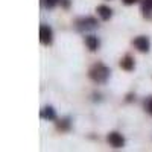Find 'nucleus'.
I'll list each match as a JSON object with an SVG mask.
<instances>
[{"mask_svg":"<svg viewBox=\"0 0 152 152\" xmlns=\"http://www.w3.org/2000/svg\"><path fill=\"white\" fill-rule=\"evenodd\" d=\"M97 12H99V15H100V18H102V20H108L111 17V9L108 6H105V5L97 6Z\"/></svg>","mask_w":152,"mask_h":152,"instance_id":"nucleus-8","label":"nucleus"},{"mask_svg":"<svg viewBox=\"0 0 152 152\" xmlns=\"http://www.w3.org/2000/svg\"><path fill=\"white\" fill-rule=\"evenodd\" d=\"M146 110L152 114V99H149V100H148V104H146Z\"/></svg>","mask_w":152,"mask_h":152,"instance_id":"nucleus-12","label":"nucleus"},{"mask_svg":"<svg viewBox=\"0 0 152 152\" xmlns=\"http://www.w3.org/2000/svg\"><path fill=\"white\" fill-rule=\"evenodd\" d=\"M110 76V69L105 67L104 64H94L91 69H90V78L96 82H105Z\"/></svg>","mask_w":152,"mask_h":152,"instance_id":"nucleus-1","label":"nucleus"},{"mask_svg":"<svg viewBox=\"0 0 152 152\" xmlns=\"http://www.w3.org/2000/svg\"><path fill=\"white\" fill-rule=\"evenodd\" d=\"M134 46L140 50V52H148L149 50V40L146 37H137L134 40Z\"/></svg>","mask_w":152,"mask_h":152,"instance_id":"nucleus-5","label":"nucleus"},{"mask_svg":"<svg viewBox=\"0 0 152 152\" xmlns=\"http://www.w3.org/2000/svg\"><path fill=\"white\" fill-rule=\"evenodd\" d=\"M97 26V21L93 18V17H85V18H81L78 21V29L79 31H88V29H94Z\"/></svg>","mask_w":152,"mask_h":152,"instance_id":"nucleus-2","label":"nucleus"},{"mask_svg":"<svg viewBox=\"0 0 152 152\" xmlns=\"http://www.w3.org/2000/svg\"><path fill=\"white\" fill-rule=\"evenodd\" d=\"M52 29H50L49 26H46V24H41V28H40V41L43 44H50L52 43Z\"/></svg>","mask_w":152,"mask_h":152,"instance_id":"nucleus-3","label":"nucleus"},{"mask_svg":"<svg viewBox=\"0 0 152 152\" xmlns=\"http://www.w3.org/2000/svg\"><path fill=\"white\" fill-rule=\"evenodd\" d=\"M120 67H122L123 70H128V72L132 70V69H134V59H132L129 55L125 56V58L120 61Z\"/></svg>","mask_w":152,"mask_h":152,"instance_id":"nucleus-7","label":"nucleus"},{"mask_svg":"<svg viewBox=\"0 0 152 152\" xmlns=\"http://www.w3.org/2000/svg\"><path fill=\"white\" fill-rule=\"evenodd\" d=\"M152 11V0H145L143 2V12L145 14H149Z\"/></svg>","mask_w":152,"mask_h":152,"instance_id":"nucleus-10","label":"nucleus"},{"mask_svg":"<svg viewBox=\"0 0 152 152\" xmlns=\"http://www.w3.org/2000/svg\"><path fill=\"white\" fill-rule=\"evenodd\" d=\"M41 116H43L44 119H47V120H53V119L56 117V114H55V110H53L52 107H46V108L43 110V113H41Z\"/></svg>","mask_w":152,"mask_h":152,"instance_id":"nucleus-9","label":"nucleus"},{"mask_svg":"<svg viewBox=\"0 0 152 152\" xmlns=\"http://www.w3.org/2000/svg\"><path fill=\"white\" fill-rule=\"evenodd\" d=\"M108 142L113 148H122L125 145V140H123V137L119 134V132H111L108 134Z\"/></svg>","mask_w":152,"mask_h":152,"instance_id":"nucleus-4","label":"nucleus"},{"mask_svg":"<svg viewBox=\"0 0 152 152\" xmlns=\"http://www.w3.org/2000/svg\"><path fill=\"white\" fill-rule=\"evenodd\" d=\"M123 2H125L126 5H134V3L137 2V0H123Z\"/></svg>","mask_w":152,"mask_h":152,"instance_id":"nucleus-13","label":"nucleus"},{"mask_svg":"<svg viewBox=\"0 0 152 152\" xmlns=\"http://www.w3.org/2000/svg\"><path fill=\"white\" fill-rule=\"evenodd\" d=\"M85 44H87V47L90 49V50H97V47H99V40H97V37H94V35L85 37Z\"/></svg>","mask_w":152,"mask_h":152,"instance_id":"nucleus-6","label":"nucleus"},{"mask_svg":"<svg viewBox=\"0 0 152 152\" xmlns=\"http://www.w3.org/2000/svg\"><path fill=\"white\" fill-rule=\"evenodd\" d=\"M58 3V0H46V6L47 8H53Z\"/></svg>","mask_w":152,"mask_h":152,"instance_id":"nucleus-11","label":"nucleus"}]
</instances>
